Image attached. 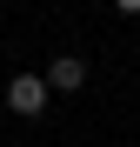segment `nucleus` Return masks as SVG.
Listing matches in <instances>:
<instances>
[{"instance_id":"1","label":"nucleus","mask_w":140,"mask_h":147,"mask_svg":"<svg viewBox=\"0 0 140 147\" xmlns=\"http://www.w3.org/2000/svg\"><path fill=\"white\" fill-rule=\"evenodd\" d=\"M47 94H54L47 74H13V80H7V107H13L20 120H33V114L47 107Z\"/></svg>"},{"instance_id":"2","label":"nucleus","mask_w":140,"mask_h":147,"mask_svg":"<svg viewBox=\"0 0 140 147\" xmlns=\"http://www.w3.org/2000/svg\"><path fill=\"white\" fill-rule=\"evenodd\" d=\"M47 87H54V94H80V87H87V60H80V54H54Z\"/></svg>"},{"instance_id":"3","label":"nucleus","mask_w":140,"mask_h":147,"mask_svg":"<svg viewBox=\"0 0 140 147\" xmlns=\"http://www.w3.org/2000/svg\"><path fill=\"white\" fill-rule=\"evenodd\" d=\"M113 7H120V13H140V0H113Z\"/></svg>"}]
</instances>
